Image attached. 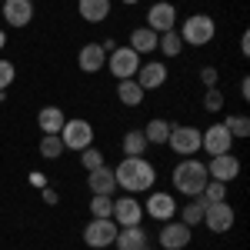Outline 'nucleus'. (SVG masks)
Here are the masks:
<instances>
[{"label":"nucleus","mask_w":250,"mask_h":250,"mask_svg":"<svg viewBox=\"0 0 250 250\" xmlns=\"http://www.w3.org/2000/svg\"><path fill=\"white\" fill-rule=\"evenodd\" d=\"M3 20L10 23V27H27L30 20H34V0H3Z\"/></svg>","instance_id":"16"},{"label":"nucleus","mask_w":250,"mask_h":250,"mask_svg":"<svg viewBox=\"0 0 250 250\" xmlns=\"http://www.w3.org/2000/svg\"><path fill=\"white\" fill-rule=\"evenodd\" d=\"M80 164H83V170H97V167H104V154L90 144V147L80 150Z\"/></svg>","instance_id":"32"},{"label":"nucleus","mask_w":250,"mask_h":250,"mask_svg":"<svg viewBox=\"0 0 250 250\" xmlns=\"http://www.w3.org/2000/svg\"><path fill=\"white\" fill-rule=\"evenodd\" d=\"M157 40H160V34H154L150 27H137L134 34H130V50L134 54H154Z\"/></svg>","instance_id":"22"},{"label":"nucleus","mask_w":250,"mask_h":250,"mask_svg":"<svg viewBox=\"0 0 250 250\" xmlns=\"http://www.w3.org/2000/svg\"><path fill=\"white\" fill-rule=\"evenodd\" d=\"M117 100L124 104V107H140L144 104V90H140V83L134 77L130 80H117Z\"/></svg>","instance_id":"23"},{"label":"nucleus","mask_w":250,"mask_h":250,"mask_svg":"<svg viewBox=\"0 0 250 250\" xmlns=\"http://www.w3.org/2000/svg\"><path fill=\"white\" fill-rule=\"evenodd\" d=\"M77 14L87 23H100L110 17V0H77Z\"/></svg>","instance_id":"20"},{"label":"nucleus","mask_w":250,"mask_h":250,"mask_svg":"<svg viewBox=\"0 0 250 250\" xmlns=\"http://www.w3.org/2000/svg\"><path fill=\"white\" fill-rule=\"evenodd\" d=\"M114 180L127 193H144L157 184V167L147 157H124L114 167Z\"/></svg>","instance_id":"1"},{"label":"nucleus","mask_w":250,"mask_h":250,"mask_svg":"<svg viewBox=\"0 0 250 250\" xmlns=\"http://www.w3.org/2000/svg\"><path fill=\"white\" fill-rule=\"evenodd\" d=\"M237 173H240V160L230 154H217L210 157V164H207V177L210 180H220V184H230V180H237Z\"/></svg>","instance_id":"14"},{"label":"nucleus","mask_w":250,"mask_h":250,"mask_svg":"<svg viewBox=\"0 0 250 250\" xmlns=\"http://www.w3.org/2000/svg\"><path fill=\"white\" fill-rule=\"evenodd\" d=\"M117 227L110 217H90V224L83 227V244L94 250H104V247H114V237H117Z\"/></svg>","instance_id":"4"},{"label":"nucleus","mask_w":250,"mask_h":250,"mask_svg":"<svg viewBox=\"0 0 250 250\" xmlns=\"http://www.w3.org/2000/svg\"><path fill=\"white\" fill-rule=\"evenodd\" d=\"M240 54H250V34L240 37Z\"/></svg>","instance_id":"39"},{"label":"nucleus","mask_w":250,"mask_h":250,"mask_svg":"<svg viewBox=\"0 0 250 250\" xmlns=\"http://www.w3.org/2000/svg\"><path fill=\"white\" fill-rule=\"evenodd\" d=\"M140 250H150V247H140Z\"/></svg>","instance_id":"42"},{"label":"nucleus","mask_w":250,"mask_h":250,"mask_svg":"<svg viewBox=\"0 0 250 250\" xmlns=\"http://www.w3.org/2000/svg\"><path fill=\"white\" fill-rule=\"evenodd\" d=\"M147 23L144 27H150L154 34H167V30H177V7H173L170 0H157L150 3V10H147Z\"/></svg>","instance_id":"8"},{"label":"nucleus","mask_w":250,"mask_h":250,"mask_svg":"<svg viewBox=\"0 0 250 250\" xmlns=\"http://www.w3.org/2000/svg\"><path fill=\"white\" fill-rule=\"evenodd\" d=\"M47 180H50V177H47V173H40V170L30 173V184H34L37 190H43V187H47Z\"/></svg>","instance_id":"37"},{"label":"nucleus","mask_w":250,"mask_h":250,"mask_svg":"<svg viewBox=\"0 0 250 250\" xmlns=\"http://www.w3.org/2000/svg\"><path fill=\"white\" fill-rule=\"evenodd\" d=\"M14 80H17V67L10 60H0V90H7Z\"/></svg>","instance_id":"34"},{"label":"nucleus","mask_w":250,"mask_h":250,"mask_svg":"<svg viewBox=\"0 0 250 250\" xmlns=\"http://www.w3.org/2000/svg\"><path fill=\"white\" fill-rule=\"evenodd\" d=\"M63 140H60V134H43L40 137V157L43 160H57V157H63Z\"/></svg>","instance_id":"27"},{"label":"nucleus","mask_w":250,"mask_h":250,"mask_svg":"<svg viewBox=\"0 0 250 250\" xmlns=\"http://www.w3.org/2000/svg\"><path fill=\"white\" fill-rule=\"evenodd\" d=\"M124 3H127V7H134V3H140V0H124Z\"/></svg>","instance_id":"41"},{"label":"nucleus","mask_w":250,"mask_h":250,"mask_svg":"<svg viewBox=\"0 0 250 250\" xmlns=\"http://www.w3.org/2000/svg\"><path fill=\"white\" fill-rule=\"evenodd\" d=\"M40 197H43V204H47V207H57V204H60V193L54 190V187H50V184H47V187H43V190H40Z\"/></svg>","instance_id":"36"},{"label":"nucleus","mask_w":250,"mask_h":250,"mask_svg":"<svg viewBox=\"0 0 250 250\" xmlns=\"http://www.w3.org/2000/svg\"><path fill=\"white\" fill-rule=\"evenodd\" d=\"M110 213H114V197L90 193V217H110Z\"/></svg>","instance_id":"29"},{"label":"nucleus","mask_w":250,"mask_h":250,"mask_svg":"<svg viewBox=\"0 0 250 250\" xmlns=\"http://www.w3.org/2000/svg\"><path fill=\"white\" fill-rule=\"evenodd\" d=\"M224 127L230 130L233 140H237V137H250V120L244 114H230L227 120H224Z\"/></svg>","instance_id":"30"},{"label":"nucleus","mask_w":250,"mask_h":250,"mask_svg":"<svg viewBox=\"0 0 250 250\" xmlns=\"http://www.w3.org/2000/svg\"><path fill=\"white\" fill-rule=\"evenodd\" d=\"M233 220H237V213L227 200H220V204H210L207 210H204V220L200 224H207V230L210 233H227L233 227Z\"/></svg>","instance_id":"13"},{"label":"nucleus","mask_w":250,"mask_h":250,"mask_svg":"<svg viewBox=\"0 0 250 250\" xmlns=\"http://www.w3.org/2000/svg\"><path fill=\"white\" fill-rule=\"evenodd\" d=\"M157 50H160L164 57H177V54L184 50V40H180L177 30H167V34H160V40H157Z\"/></svg>","instance_id":"28"},{"label":"nucleus","mask_w":250,"mask_h":250,"mask_svg":"<svg viewBox=\"0 0 250 250\" xmlns=\"http://www.w3.org/2000/svg\"><path fill=\"white\" fill-rule=\"evenodd\" d=\"M190 237H193V227H187L184 220H167L160 227V233H157V240H160L164 250H184L190 244Z\"/></svg>","instance_id":"11"},{"label":"nucleus","mask_w":250,"mask_h":250,"mask_svg":"<svg viewBox=\"0 0 250 250\" xmlns=\"http://www.w3.org/2000/svg\"><path fill=\"white\" fill-rule=\"evenodd\" d=\"M144 137H147V144L164 147V144H167V137H170V124H167L164 117H150V124L144 127Z\"/></svg>","instance_id":"24"},{"label":"nucleus","mask_w":250,"mask_h":250,"mask_svg":"<svg viewBox=\"0 0 250 250\" xmlns=\"http://www.w3.org/2000/svg\"><path fill=\"white\" fill-rule=\"evenodd\" d=\"M3 47H7V34L0 30V50H3Z\"/></svg>","instance_id":"40"},{"label":"nucleus","mask_w":250,"mask_h":250,"mask_svg":"<svg viewBox=\"0 0 250 250\" xmlns=\"http://www.w3.org/2000/svg\"><path fill=\"white\" fill-rule=\"evenodd\" d=\"M240 97H244V100H250V80L247 77L240 80Z\"/></svg>","instance_id":"38"},{"label":"nucleus","mask_w":250,"mask_h":250,"mask_svg":"<svg viewBox=\"0 0 250 250\" xmlns=\"http://www.w3.org/2000/svg\"><path fill=\"white\" fill-rule=\"evenodd\" d=\"M200 150H207L210 157L217 154H230L233 150V137L224 124H210L207 130H200Z\"/></svg>","instance_id":"9"},{"label":"nucleus","mask_w":250,"mask_h":250,"mask_svg":"<svg viewBox=\"0 0 250 250\" xmlns=\"http://www.w3.org/2000/svg\"><path fill=\"white\" fill-rule=\"evenodd\" d=\"M180 40L190 43V47H207L213 37H217V20L210 14H190V17L180 23Z\"/></svg>","instance_id":"3"},{"label":"nucleus","mask_w":250,"mask_h":250,"mask_svg":"<svg viewBox=\"0 0 250 250\" xmlns=\"http://www.w3.org/2000/svg\"><path fill=\"white\" fill-rule=\"evenodd\" d=\"M140 67V54H134L130 47H114L107 54V70L114 74L117 80H130Z\"/></svg>","instance_id":"7"},{"label":"nucleus","mask_w":250,"mask_h":250,"mask_svg":"<svg viewBox=\"0 0 250 250\" xmlns=\"http://www.w3.org/2000/svg\"><path fill=\"white\" fill-rule=\"evenodd\" d=\"M77 67L83 74H100L107 67V50L100 43H83L80 54H77Z\"/></svg>","instance_id":"17"},{"label":"nucleus","mask_w":250,"mask_h":250,"mask_svg":"<svg viewBox=\"0 0 250 250\" xmlns=\"http://www.w3.org/2000/svg\"><path fill=\"white\" fill-rule=\"evenodd\" d=\"M60 140H63L67 150H83V147H90V144H94V127H90V120L70 117V120L60 127Z\"/></svg>","instance_id":"5"},{"label":"nucleus","mask_w":250,"mask_h":250,"mask_svg":"<svg viewBox=\"0 0 250 250\" xmlns=\"http://www.w3.org/2000/svg\"><path fill=\"white\" fill-rule=\"evenodd\" d=\"M217 77H220V74H217V67H210V63H207V67H200V80H204V87H217Z\"/></svg>","instance_id":"35"},{"label":"nucleus","mask_w":250,"mask_h":250,"mask_svg":"<svg viewBox=\"0 0 250 250\" xmlns=\"http://www.w3.org/2000/svg\"><path fill=\"white\" fill-rule=\"evenodd\" d=\"M200 197H204L207 204H220V200H227V184H220V180H207L204 190H200Z\"/></svg>","instance_id":"31"},{"label":"nucleus","mask_w":250,"mask_h":250,"mask_svg":"<svg viewBox=\"0 0 250 250\" xmlns=\"http://www.w3.org/2000/svg\"><path fill=\"white\" fill-rule=\"evenodd\" d=\"M170 177H173L177 193H184V197H197V193L204 190V184L210 180V177H207V164L197 160V157H184V160L173 167Z\"/></svg>","instance_id":"2"},{"label":"nucleus","mask_w":250,"mask_h":250,"mask_svg":"<svg viewBox=\"0 0 250 250\" xmlns=\"http://www.w3.org/2000/svg\"><path fill=\"white\" fill-rule=\"evenodd\" d=\"M167 147L180 157H193L200 150V130H197V127H187V124H170Z\"/></svg>","instance_id":"6"},{"label":"nucleus","mask_w":250,"mask_h":250,"mask_svg":"<svg viewBox=\"0 0 250 250\" xmlns=\"http://www.w3.org/2000/svg\"><path fill=\"white\" fill-rule=\"evenodd\" d=\"M114 247L117 250H140V247H150V237H147V230L140 227V224H134V227H120L114 237Z\"/></svg>","instance_id":"18"},{"label":"nucleus","mask_w":250,"mask_h":250,"mask_svg":"<svg viewBox=\"0 0 250 250\" xmlns=\"http://www.w3.org/2000/svg\"><path fill=\"white\" fill-rule=\"evenodd\" d=\"M110 220H114L117 227H134V224L144 220V204L137 200L134 193H127V197L114 200V213H110Z\"/></svg>","instance_id":"12"},{"label":"nucleus","mask_w":250,"mask_h":250,"mask_svg":"<svg viewBox=\"0 0 250 250\" xmlns=\"http://www.w3.org/2000/svg\"><path fill=\"white\" fill-rule=\"evenodd\" d=\"M144 217H150V220H160V224H167L177 217V200H173V193L167 190H154L147 197V204H144Z\"/></svg>","instance_id":"10"},{"label":"nucleus","mask_w":250,"mask_h":250,"mask_svg":"<svg viewBox=\"0 0 250 250\" xmlns=\"http://www.w3.org/2000/svg\"><path fill=\"white\" fill-rule=\"evenodd\" d=\"M134 80L140 83V90L147 94V90H157V87H164L167 83V67L160 63V60H147V63H140L137 67Z\"/></svg>","instance_id":"15"},{"label":"nucleus","mask_w":250,"mask_h":250,"mask_svg":"<svg viewBox=\"0 0 250 250\" xmlns=\"http://www.w3.org/2000/svg\"><path fill=\"white\" fill-rule=\"evenodd\" d=\"M207 207H210V204L197 193V197H190V204H187V207H180V220H184L187 227H197V224L204 220V210H207Z\"/></svg>","instance_id":"25"},{"label":"nucleus","mask_w":250,"mask_h":250,"mask_svg":"<svg viewBox=\"0 0 250 250\" xmlns=\"http://www.w3.org/2000/svg\"><path fill=\"white\" fill-rule=\"evenodd\" d=\"M147 137H144V130H127L124 134V154L127 157H144L147 154Z\"/></svg>","instance_id":"26"},{"label":"nucleus","mask_w":250,"mask_h":250,"mask_svg":"<svg viewBox=\"0 0 250 250\" xmlns=\"http://www.w3.org/2000/svg\"><path fill=\"white\" fill-rule=\"evenodd\" d=\"M67 124V114L60 110V107H43L37 114V127L40 134H60V127Z\"/></svg>","instance_id":"21"},{"label":"nucleus","mask_w":250,"mask_h":250,"mask_svg":"<svg viewBox=\"0 0 250 250\" xmlns=\"http://www.w3.org/2000/svg\"><path fill=\"white\" fill-rule=\"evenodd\" d=\"M224 107V94L217 90V87H207V94H204V110H210V114H217Z\"/></svg>","instance_id":"33"},{"label":"nucleus","mask_w":250,"mask_h":250,"mask_svg":"<svg viewBox=\"0 0 250 250\" xmlns=\"http://www.w3.org/2000/svg\"><path fill=\"white\" fill-rule=\"evenodd\" d=\"M87 187L90 193H107V197H114L117 190V180H114V167H97V170H87Z\"/></svg>","instance_id":"19"}]
</instances>
